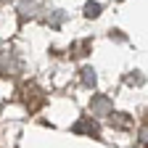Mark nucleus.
Listing matches in <instances>:
<instances>
[{
    "label": "nucleus",
    "mask_w": 148,
    "mask_h": 148,
    "mask_svg": "<svg viewBox=\"0 0 148 148\" xmlns=\"http://www.w3.org/2000/svg\"><path fill=\"white\" fill-rule=\"evenodd\" d=\"M16 71H18V61L11 53H5L3 58H0V74H3V77H16Z\"/></svg>",
    "instance_id": "7ed1b4c3"
},
{
    "label": "nucleus",
    "mask_w": 148,
    "mask_h": 148,
    "mask_svg": "<svg viewBox=\"0 0 148 148\" xmlns=\"http://www.w3.org/2000/svg\"><path fill=\"white\" fill-rule=\"evenodd\" d=\"M74 132H87L90 138H98L101 135V130H98V122L92 119V116H85V119H79V122H74Z\"/></svg>",
    "instance_id": "f03ea898"
},
{
    "label": "nucleus",
    "mask_w": 148,
    "mask_h": 148,
    "mask_svg": "<svg viewBox=\"0 0 148 148\" xmlns=\"http://www.w3.org/2000/svg\"><path fill=\"white\" fill-rule=\"evenodd\" d=\"M21 16H34V3H21Z\"/></svg>",
    "instance_id": "0eeeda50"
},
{
    "label": "nucleus",
    "mask_w": 148,
    "mask_h": 148,
    "mask_svg": "<svg viewBox=\"0 0 148 148\" xmlns=\"http://www.w3.org/2000/svg\"><path fill=\"white\" fill-rule=\"evenodd\" d=\"M79 74H82V85H85V87H92V85H95V69L85 66Z\"/></svg>",
    "instance_id": "39448f33"
},
{
    "label": "nucleus",
    "mask_w": 148,
    "mask_h": 148,
    "mask_svg": "<svg viewBox=\"0 0 148 148\" xmlns=\"http://www.w3.org/2000/svg\"><path fill=\"white\" fill-rule=\"evenodd\" d=\"M90 111H92V116H111L114 114V106H111V101L106 95H92Z\"/></svg>",
    "instance_id": "f257e3e1"
},
{
    "label": "nucleus",
    "mask_w": 148,
    "mask_h": 148,
    "mask_svg": "<svg viewBox=\"0 0 148 148\" xmlns=\"http://www.w3.org/2000/svg\"><path fill=\"white\" fill-rule=\"evenodd\" d=\"M140 145H145V148H148V124H143V127H140Z\"/></svg>",
    "instance_id": "6e6552de"
},
{
    "label": "nucleus",
    "mask_w": 148,
    "mask_h": 148,
    "mask_svg": "<svg viewBox=\"0 0 148 148\" xmlns=\"http://www.w3.org/2000/svg\"><path fill=\"white\" fill-rule=\"evenodd\" d=\"M130 124H132V119H130L127 114H111V127H116V130H127Z\"/></svg>",
    "instance_id": "20e7f679"
},
{
    "label": "nucleus",
    "mask_w": 148,
    "mask_h": 148,
    "mask_svg": "<svg viewBox=\"0 0 148 148\" xmlns=\"http://www.w3.org/2000/svg\"><path fill=\"white\" fill-rule=\"evenodd\" d=\"M101 13V3H85V16L87 18H95Z\"/></svg>",
    "instance_id": "423d86ee"
}]
</instances>
